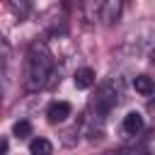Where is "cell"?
I'll use <instances>...</instances> for the list:
<instances>
[{
	"label": "cell",
	"mask_w": 155,
	"mask_h": 155,
	"mask_svg": "<svg viewBox=\"0 0 155 155\" xmlns=\"http://www.w3.org/2000/svg\"><path fill=\"white\" fill-rule=\"evenodd\" d=\"M51 73H53V58H51L48 48H46L44 44H34L31 51H29V70H27V78H29L27 82H29V87H31V90L44 87V85L48 82Z\"/></svg>",
	"instance_id": "1"
},
{
	"label": "cell",
	"mask_w": 155,
	"mask_h": 155,
	"mask_svg": "<svg viewBox=\"0 0 155 155\" xmlns=\"http://www.w3.org/2000/svg\"><path fill=\"white\" fill-rule=\"evenodd\" d=\"M119 102V87L114 80H107L97 87V94H94V109L99 114H107L109 109H114Z\"/></svg>",
	"instance_id": "2"
},
{
	"label": "cell",
	"mask_w": 155,
	"mask_h": 155,
	"mask_svg": "<svg viewBox=\"0 0 155 155\" xmlns=\"http://www.w3.org/2000/svg\"><path fill=\"white\" fill-rule=\"evenodd\" d=\"M46 116L51 124H61L70 116V104L68 102H51L48 109H46Z\"/></svg>",
	"instance_id": "3"
},
{
	"label": "cell",
	"mask_w": 155,
	"mask_h": 155,
	"mask_svg": "<svg viewBox=\"0 0 155 155\" xmlns=\"http://www.w3.org/2000/svg\"><path fill=\"white\" fill-rule=\"evenodd\" d=\"M143 126H145L143 114H138V111H128V114L124 116V131H126L128 136H138V133L143 131Z\"/></svg>",
	"instance_id": "4"
},
{
	"label": "cell",
	"mask_w": 155,
	"mask_h": 155,
	"mask_svg": "<svg viewBox=\"0 0 155 155\" xmlns=\"http://www.w3.org/2000/svg\"><path fill=\"white\" fill-rule=\"evenodd\" d=\"M119 15H121V2L119 0H109V2L99 5V19L114 22V19H119Z\"/></svg>",
	"instance_id": "5"
},
{
	"label": "cell",
	"mask_w": 155,
	"mask_h": 155,
	"mask_svg": "<svg viewBox=\"0 0 155 155\" xmlns=\"http://www.w3.org/2000/svg\"><path fill=\"white\" fill-rule=\"evenodd\" d=\"M73 82H75L78 90H87V87H92V85H94V70H92V68H80V70H75Z\"/></svg>",
	"instance_id": "6"
},
{
	"label": "cell",
	"mask_w": 155,
	"mask_h": 155,
	"mask_svg": "<svg viewBox=\"0 0 155 155\" xmlns=\"http://www.w3.org/2000/svg\"><path fill=\"white\" fill-rule=\"evenodd\" d=\"M29 153H31V155H51V153H53V145H51V140H46V138H34V140L29 143Z\"/></svg>",
	"instance_id": "7"
},
{
	"label": "cell",
	"mask_w": 155,
	"mask_h": 155,
	"mask_svg": "<svg viewBox=\"0 0 155 155\" xmlns=\"http://www.w3.org/2000/svg\"><path fill=\"white\" fill-rule=\"evenodd\" d=\"M133 87H136V92H140V94H153V78H148V75H136Z\"/></svg>",
	"instance_id": "8"
},
{
	"label": "cell",
	"mask_w": 155,
	"mask_h": 155,
	"mask_svg": "<svg viewBox=\"0 0 155 155\" xmlns=\"http://www.w3.org/2000/svg\"><path fill=\"white\" fill-rule=\"evenodd\" d=\"M12 133H15L17 138H24V136L31 133V124H29L27 119H22V121H17V124L12 126Z\"/></svg>",
	"instance_id": "9"
},
{
	"label": "cell",
	"mask_w": 155,
	"mask_h": 155,
	"mask_svg": "<svg viewBox=\"0 0 155 155\" xmlns=\"http://www.w3.org/2000/svg\"><path fill=\"white\" fill-rule=\"evenodd\" d=\"M7 153V138H0V155Z\"/></svg>",
	"instance_id": "10"
},
{
	"label": "cell",
	"mask_w": 155,
	"mask_h": 155,
	"mask_svg": "<svg viewBox=\"0 0 155 155\" xmlns=\"http://www.w3.org/2000/svg\"><path fill=\"white\" fill-rule=\"evenodd\" d=\"M5 51H7V44H5V39L0 36V53H5Z\"/></svg>",
	"instance_id": "11"
},
{
	"label": "cell",
	"mask_w": 155,
	"mask_h": 155,
	"mask_svg": "<svg viewBox=\"0 0 155 155\" xmlns=\"http://www.w3.org/2000/svg\"><path fill=\"white\" fill-rule=\"evenodd\" d=\"M2 90H5V87H2V75H0V99H2Z\"/></svg>",
	"instance_id": "12"
}]
</instances>
